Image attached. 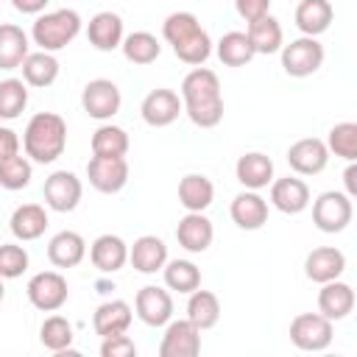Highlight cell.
<instances>
[{
    "label": "cell",
    "mask_w": 357,
    "mask_h": 357,
    "mask_svg": "<svg viewBox=\"0 0 357 357\" xmlns=\"http://www.w3.org/2000/svg\"><path fill=\"white\" fill-rule=\"evenodd\" d=\"M329 162L326 142L318 137H301L287 148V165L296 176H318Z\"/></svg>",
    "instance_id": "15"
},
{
    "label": "cell",
    "mask_w": 357,
    "mask_h": 357,
    "mask_svg": "<svg viewBox=\"0 0 357 357\" xmlns=\"http://www.w3.org/2000/svg\"><path fill=\"white\" fill-rule=\"evenodd\" d=\"M22 70V81L28 86H36V89H45V86H53L59 73H61V64L56 59V53H47V50H36V53H28L25 61L20 64Z\"/></svg>",
    "instance_id": "29"
},
{
    "label": "cell",
    "mask_w": 357,
    "mask_h": 357,
    "mask_svg": "<svg viewBox=\"0 0 357 357\" xmlns=\"http://www.w3.org/2000/svg\"><path fill=\"white\" fill-rule=\"evenodd\" d=\"M42 195H45V206L47 209H53V212H73L81 204L84 184H81V178L73 170H56V173H50L45 178Z\"/></svg>",
    "instance_id": "10"
},
{
    "label": "cell",
    "mask_w": 357,
    "mask_h": 357,
    "mask_svg": "<svg viewBox=\"0 0 357 357\" xmlns=\"http://www.w3.org/2000/svg\"><path fill=\"white\" fill-rule=\"evenodd\" d=\"M181 112H184L181 98H178L173 89H167V86L151 89V92L142 98V103H139V114H142V120H145L151 128H165V126L176 123Z\"/></svg>",
    "instance_id": "14"
},
{
    "label": "cell",
    "mask_w": 357,
    "mask_h": 357,
    "mask_svg": "<svg viewBox=\"0 0 357 357\" xmlns=\"http://www.w3.org/2000/svg\"><path fill=\"white\" fill-rule=\"evenodd\" d=\"M134 315L145 324V326H165L173 318V296L165 287L156 284H145L139 287L137 298H134Z\"/></svg>",
    "instance_id": "13"
},
{
    "label": "cell",
    "mask_w": 357,
    "mask_h": 357,
    "mask_svg": "<svg viewBox=\"0 0 357 357\" xmlns=\"http://www.w3.org/2000/svg\"><path fill=\"white\" fill-rule=\"evenodd\" d=\"M343 271H346V254L340 248H335V245H318L304 259V273L315 284L340 279Z\"/></svg>",
    "instance_id": "19"
},
{
    "label": "cell",
    "mask_w": 357,
    "mask_h": 357,
    "mask_svg": "<svg viewBox=\"0 0 357 357\" xmlns=\"http://www.w3.org/2000/svg\"><path fill=\"white\" fill-rule=\"evenodd\" d=\"M335 326L321 312H301L290 321V340L301 351H324L332 346Z\"/></svg>",
    "instance_id": "8"
},
{
    "label": "cell",
    "mask_w": 357,
    "mask_h": 357,
    "mask_svg": "<svg viewBox=\"0 0 357 357\" xmlns=\"http://www.w3.org/2000/svg\"><path fill=\"white\" fill-rule=\"evenodd\" d=\"M134 321V312H131V304L123 301V298H112V301H103L95 315H92V329L95 335L100 337H109V335H123L128 332Z\"/></svg>",
    "instance_id": "25"
},
{
    "label": "cell",
    "mask_w": 357,
    "mask_h": 357,
    "mask_svg": "<svg viewBox=\"0 0 357 357\" xmlns=\"http://www.w3.org/2000/svg\"><path fill=\"white\" fill-rule=\"evenodd\" d=\"M33 178V162L22 153H14V156H6L0 159V187L3 190H25Z\"/></svg>",
    "instance_id": "39"
},
{
    "label": "cell",
    "mask_w": 357,
    "mask_h": 357,
    "mask_svg": "<svg viewBox=\"0 0 357 357\" xmlns=\"http://www.w3.org/2000/svg\"><path fill=\"white\" fill-rule=\"evenodd\" d=\"M73 324L64 318V315H47L39 326V340L47 351L53 354H75L73 351Z\"/></svg>",
    "instance_id": "35"
},
{
    "label": "cell",
    "mask_w": 357,
    "mask_h": 357,
    "mask_svg": "<svg viewBox=\"0 0 357 357\" xmlns=\"http://www.w3.org/2000/svg\"><path fill=\"white\" fill-rule=\"evenodd\" d=\"M120 50H123L126 61H131L137 67H145V64H153L159 59L162 45H159V39L151 31H134V33H126L123 36Z\"/></svg>",
    "instance_id": "34"
},
{
    "label": "cell",
    "mask_w": 357,
    "mask_h": 357,
    "mask_svg": "<svg viewBox=\"0 0 357 357\" xmlns=\"http://www.w3.org/2000/svg\"><path fill=\"white\" fill-rule=\"evenodd\" d=\"M123 106L120 86L109 78H92L81 92V109L92 120H112Z\"/></svg>",
    "instance_id": "9"
},
{
    "label": "cell",
    "mask_w": 357,
    "mask_h": 357,
    "mask_svg": "<svg viewBox=\"0 0 357 357\" xmlns=\"http://www.w3.org/2000/svg\"><path fill=\"white\" fill-rule=\"evenodd\" d=\"M354 218L351 198L340 190H326L312 201V223L324 234H337L343 231Z\"/></svg>",
    "instance_id": "6"
},
{
    "label": "cell",
    "mask_w": 357,
    "mask_h": 357,
    "mask_svg": "<svg viewBox=\"0 0 357 357\" xmlns=\"http://www.w3.org/2000/svg\"><path fill=\"white\" fill-rule=\"evenodd\" d=\"M234 176L245 190H265L273 181V162L259 151H248L237 159Z\"/></svg>",
    "instance_id": "27"
},
{
    "label": "cell",
    "mask_w": 357,
    "mask_h": 357,
    "mask_svg": "<svg viewBox=\"0 0 357 357\" xmlns=\"http://www.w3.org/2000/svg\"><path fill=\"white\" fill-rule=\"evenodd\" d=\"M31 265L25 245L20 243H0V279H20Z\"/></svg>",
    "instance_id": "42"
},
{
    "label": "cell",
    "mask_w": 357,
    "mask_h": 357,
    "mask_svg": "<svg viewBox=\"0 0 357 357\" xmlns=\"http://www.w3.org/2000/svg\"><path fill=\"white\" fill-rule=\"evenodd\" d=\"M296 28L301 31V36H321L324 31H329L332 20H335V8L329 0H301L296 6Z\"/></svg>",
    "instance_id": "28"
},
{
    "label": "cell",
    "mask_w": 357,
    "mask_h": 357,
    "mask_svg": "<svg viewBox=\"0 0 357 357\" xmlns=\"http://www.w3.org/2000/svg\"><path fill=\"white\" fill-rule=\"evenodd\" d=\"M28 106V84L22 78L0 81V120H17Z\"/></svg>",
    "instance_id": "40"
},
{
    "label": "cell",
    "mask_w": 357,
    "mask_h": 357,
    "mask_svg": "<svg viewBox=\"0 0 357 357\" xmlns=\"http://www.w3.org/2000/svg\"><path fill=\"white\" fill-rule=\"evenodd\" d=\"M201 351V329L187 318L167 321L159 340V357H195Z\"/></svg>",
    "instance_id": "12"
},
{
    "label": "cell",
    "mask_w": 357,
    "mask_h": 357,
    "mask_svg": "<svg viewBox=\"0 0 357 357\" xmlns=\"http://www.w3.org/2000/svg\"><path fill=\"white\" fill-rule=\"evenodd\" d=\"M215 201V184L204 173H187L178 181V204L187 212H204Z\"/></svg>",
    "instance_id": "32"
},
{
    "label": "cell",
    "mask_w": 357,
    "mask_h": 357,
    "mask_svg": "<svg viewBox=\"0 0 357 357\" xmlns=\"http://www.w3.org/2000/svg\"><path fill=\"white\" fill-rule=\"evenodd\" d=\"M234 8L245 22H254L265 14H271V0H234Z\"/></svg>",
    "instance_id": "44"
},
{
    "label": "cell",
    "mask_w": 357,
    "mask_h": 357,
    "mask_svg": "<svg viewBox=\"0 0 357 357\" xmlns=\"http://www.w3.org/2000/svg\"><path fill=\"white\" fill-rule=\"evenodd\" d=\"M128 262L134 265V271H139L145 276L162 271L165 262H167V245H165V240L156 237V234L137 237L134 245L128 248Z\"/></svg>",
    "instance_id": "23"
},
{
    "label": "cell",
    "mask_w": 357,
    "mask_h": 357,
    "mask_svg": "<svg viewBox=\"0 0 357 357\" xmlns=\"http://www.w3.org/2000/svg\"><path fill=\"white\" fill-rule=\"evenodd\" d=\"M89 259L100 273H117L128 262V245L120 234H100L89 245Z\"/></svg>",
    "instance_id": "22"
},
{
    "label": "cell",
    "mask_w": 357,
    "mask_h": 357,
    "mask_svg": "<svg viewBox=\"0 0 357 357\" xmlns=\"http://www.w3.org/2000/svg\"><path fill=\"white\" fill-rule=\"evenodd\" d=\"M86 178L98 192L114 195L128 184V162L126 156H92L86 162Z\"/></svg>",
    "instance_id": "11"
},
{
    "label": "cell",
    "mask_w": 357,
    "mask_h": 357,
    "mask_svg": "<svg viewBox=\"0 0 357 357\" xmlns=\"http://www.w3.org/2000/svg\"><path fill=\"white\" fill-rule=\"evenodd\" d=\"M343 184H346V195L354 198L357 195V165L349 162V167L343 170Z\"/></svg>",
    "instance_id": "47"
},
{
    "label": "cell",
    "mask_w": 357,
    "mask_h": 357,
    "mask_svg": "<svg viewBox=\"0 0 357 357\" xmlns=\"http://www.w3.org/2000/svg\"><path fill=\"white\" fill-rule=\"evenodd\" d=\"M84 257H86V240L73 229L53 234L47 243V259L56 268H75L84 262Z\"/></svg>",
    "instance_id": "26"
},
{
    "label": "cell",
    "mask_w": 357,
    "mask_h": 357,
    "mask_svg": "<svg viewBox=\"0 0 357 357\" xmlns=\"http://www.w3.org/2000/svg\"><path fill=\"white\" fill-rule=\"evenodd\" d=\"M231 220L237 223V229L243 231H257L268 223V201L259 195V190H243L231 198L229 206Z\"/></svg>",
    "instance_id": "17"
},
{
    "label": "cell",
    "mask_w": 357,
    "mask_h": 357,
    "mask_svg": "<svg viewBox=\"0 0 357 357\" xmlns=\"http://www.w3.org/2000/svg\"><path fill=\"white\" fill-rule=\"evenodd\" d=\"M81 25H84V20L75 8L42 11V14H36V20L31 25V39H33V45H39V50L59 53L81 33Z\"/></svg>",
    "instance_id": "4"
},
{
    "label": "cell",
    "mask_w": 357,
    "mask_h": 357,
    "mask_svg": "<svg viewBox=\"0 0 357 357\" xmlns=\"http://www.w3.org/2000/svg\"><path fill=\"white\" fill-rule=\"evenodd\" d=\"M165 284L176 293H192L195 287H201V271L192 259H167L162 268Z\"/></svg>",
    "instance_id": "37"
},
{
    "label": "cell",
    "mask_w": 357,
    "mask_h": 357,
    "mask_svg": "<svg viewBox=\"0 0 357 357\" xmlns=\"http://www.w3.org/2000/svg\"><path fill=\"white\" fill-rule=\"evenodd\" d=\"M187 321L195 324L201 332L212 329L220 321V298L212 290H201L195 287L187 298Z\"/></svg>",
    "instance_id": "33"
},
{
    "label": "cell",
    "mask_w": 357,
    "mask_h": 357,
    "mask_svg": "<svg viewBox=\"0 0 357 357\" xmlns=\"http://www.w3.org/2000/svg\"><path fill=\"white\" fill-rule=\"evenodd\" d=\"M326 151L346 162H354L357 159V123L351 120L335 123L326 134Z\"/></svg>",
    "instance_id": "41"
},
{
    "label": "cell",
    "mask_w": 357,
    "mask_h": 357,
    "mask_svg": "<svg viewBox=\"0 0 357 357\" xmlns=\"http://www.w3.org/2000/svg\"><path fill=\"white\" fill-rule=\"evenodd\" d=\"M251 47L257 56H271V53H279L282 45H284V33H282V25L273 14H265L254 22H248V31H245Z\"/></svg>",
    "instance_id": "31"
},
{
    "label": "cell",
    "mask_w": 357,
    "mask_h": 357,
    "mask_svg": "<svg viewBox=\"0 0 357 357\" xmlns=\"http://www.w3.org/2000/svg\"><path fill=\"white\" fill-rule=\"evenodd\" d=\"M128 134L120 126L103 123L92 134V156H126L128 153Z\"/></svg>",
    "instance_id": "38"
},
{
    "label": "cell",
    "mask_w": 357,
    "mask_h": 357,
    "mask_svg": "<svg viewBox=\"0 0 357 357\" xmlns=\"http://www.w3.org/2000/svg\"><path fill=\"white\" fill-rule=\"evenodd\" d=\"M176 240L187 254H204L215 240V226L204 212H187L176 226Z\"/></svg>",
    "instance_id": "18"
},
{
    "label": "cell",
    "mask_w": 357,
    "mask_h": 357,
    "mask_svg": "<svg viewBox=\"0 0 357 357\" xmlns=\"http://www.w3.org/2000/svg\"><path fill=\"white\" fill-rule=\"evenodd\" d=\"M162 36L173 47L176 59L190 64V67H201L212 56V39L192 11L167 14L162 22Z\"/></svg>",
    "instance_id": "2"
},
{
    "label": "cell",
    "mask_w": 357,
    "mask_h": 357,
    "mask_svg": "<svg viewBox=\"0 0 357 357\" xmlns=\"http://www.w3.org/2000/svg\"><path fill=\"white\" fill-rule=\"evenodd\" d=\"M20 145H22V142H20L17 131H14V128H8V126H0V159L20 153Z\"/></svg>",
    "instance_id": "45"
},
{
    "label": "cell",
    "mask_w": 357,
    "mask_h": 357,
    "mask_svg": "<svg viewBox=\"0 0 357 357\" xmlns=\"http://www.w3.org/2000/svg\"><path fill=\"white\" fill-rule=\"evenodd\" d=\"M123 36H126V28H123V17L117 11H98L86 25V39L100 53L117 50Z\"/></svg>",
    "instance_id": "20"
},
{
    "label": "cell",
    "mask_w": 357,
    "mask_h": 357,
    "mask_svg": "<svg viewBox=\"0 0 357 357\" xmlns=\"http://www.w3.org/2000/svg\"><path fill=\"white\" fill-rule=\"evenodd\" d=\"M215 53H218L220 64H226V67H245L257 56L254 47H251V42H248V36H245V31H229V33H223L220 42H218V47H215Z\"/></svg>",
    "instance_id": "36"
},
{
    "label": "cell",
    "mask_w": 357,
    "mask_h": 357,
    "mask_svg": "<svg viewBox=\"0 0 357 357\" xmlns=\"http://www.w3.org/2000/svg\"><path fill=\"white\" fill-rule=\"evenodd\" d=\"M134 354H137V343L126 332L100 337V357H134Z\"/></svg>",
    "instance_id": "43"
},
{
    "label": "cell",
    "mask_w": 357,
    "mask_h": 357,
    "mask_svg": "<svg viewBox=\"0 0 357 357\" xmlns=\"http://www.w3.org/2000/svg\"><path fill=\"white\" fill-rule=\"evenodd\" d=\"M268 187H271V206L284 215H301L310 206V187L298 176L273 178Z\"/></svg>",
    "instance_id": "16"
},
{
    "label": "cell",
    "mask_w": 357,
    "mask_h": 357,
    "mask_svg": "<svg viewBox=\"0 0 357 357\" xmlns=\"http://www.w3.org/2000/svg\"><path fill=\"white\" fill-rule=\"evenodd\" d=\"M184 114L198 128H215L223 120V92L220 81L209 67H192L181 81Z\"/></svg>",
    "instance_id": "1"
},
{
    "label": "cell",
    "mask_w": 357,
    "mask_h": 357,
    "mask_svg": "<svg viewBox=\"0 0 357 357\" xmlns=\"http://www.w3.org/2000/svg\"><path fill=\"white\" fill-rule=\"evenodd\" d=\"M67 148V123L56 112H36L22 131V151L36 165H53Z\"/></svg>",
    "instance_id": "3"
},
{
    "label": "cell",
    "mask_w": 357,
    "mask_h": 357,
    "mask_svg": "<svg viewBox=\"0 0 357 357\" xmlns=\"http://www.w3.org/2000/svg\"><path fill=\"white\" fill-rule=\"evenodd\" d=\"M25 293H28V301L39 312H56L70 298L67 279L59 271H39V273H33L28 279V284H25Z\"/></svg>",
    "instance_id": "7"
},
{
    "label": "cell",
    "mask_w": 357,
    "mask_h": 357,
    "mask_svg": "<svg viewBox=\"0 0 357 357\" xmlns=\"http://www.w3.org/2000/svg\"><path fill=\"white\" fill-rule=\"evenodd\" d=\"M31 53L28 33L14 22H0V70H20Z\"/></svg>",
    "instance_id": "30"
},
{
    "label": "cell",
    "mask_w": 357,
    "mask_h": 357,
    "mask_svg": "<svg viewBox=\"0 0 357 357\" xmlns=\"http://www.w3.org/2000/svg\"><path fill=\"white\" fill-rule=\"evenodd\" d=\"M351 310H354V290H351L349 282L332 279V282L321 284V290H318V312L324 318H329L335 324V321L349 318Z\"/></svg>",
    "instance_id": "21"
},
{
    "label": "cell",
    "mask_w": 357,
    "mask_h": 357,
    "mask_svg": "<svg viewBox=\"0 0 357 357\" xmlns=\"http://www.w3.org/2000/svg\"><path fill=\"white\" fill-rule=\"evenodd\" d=\"M47 3L50 0H11V6L20 11V14H42L45 8H47Z\"/></svg>",
    "instance_id": "46"
},
{
    "label": "cell",
    "mask_w": 357,
    "mask_h": 357,
    "mask_svg": "<svg viewBox=\"0 0 357 357\" xmlns=\"http://www.w3.org/2000/svg\"><path fill=\"white\" fill-rule=\"evenodd\" d=\"M3 296H6V287H3V279H0V304H3Z\"/></svg>",
    "instance_id": "48"
},
{
    "label": "cell",
    "mask_w": 357,
    "mask_h": 357,
    "mask_svg": "<svg viewBox=\"0 0 357 357\" xmlns=\"http://www.w3.org/2000/svg\"><path fill=\"white\" fill-rule=\"evenodd\" d=\"M282 70L290 78H307L312 73L321 70L324 64V45L318 42V36H298L290 39L287 45H282Z\"/></svg>",
    "instance_id": "5"
},
{
    "label": "cell",
    "mask_w": 357,
    "mask_h": 357,
    "mask_svg": "<svg viewBox=\"0 0 357 357\" xmlns=\"http://www.w3.org/2000/svg\"><path fill=\"white\" fill-rule=\"evenodd\" d=\"M50 218H47V209L42 204H22L11 212L8 218V229L11 234L20 240V243H31V240H39L47 229Z\"/></svg>",
    "instance_id": "24"
}]
</instances>
